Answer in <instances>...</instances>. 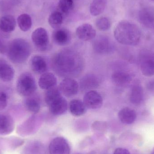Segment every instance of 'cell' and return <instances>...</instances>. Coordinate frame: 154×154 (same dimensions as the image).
I'll use <instances>...</instances> for the list:
<instances>
[{"label": "cell", "mask_w": 154, "mask_h": 154, "mask_svg": "<svg viewBox=\"0 0 154 154\" xmlns=\"http://www.w3.org/2000/svg\"><path fill=\"white\" fill-rule=\"evenodd\" d=\"M25 106L26 109L31 113L37 114L41 108L40 99L37 96H32L28 97L25 100Z\"/></svg>", "instance_id": "7402d4cb"}, {"label": "cell", "mask_w": 154, "mask_h": 154, "mask_svg": "<svg viewBox=\"0 0 154 154\" xmlns=\"http://www.w3.org/2000/svg\"><path fill=\"white\" fill-rule=\"evenodd\" d=\"M100 83V78L93 74L85 75L81 79L80 88L82 91L93 90L99 86Z\"/></svg>", "instance_id": "30bf717a"}, {"label": "cell", "mask_w": 154, "mask_h": 154, "mask_svg": "<svg viewBox=\"0 0 154 154\" xmlns=\"http://www.w3.org/2000/svg\"><path fill=\"white\" fill-rule=\"evenodd\" d=\"M31 51V47L27 41L22 38H16L10 42L6 53L11 62L14 64H20L28 60Z\"/></svg>", "instance_id": "3957f363"}, {"label": "cell", "mask_w": 154, "mask_h": 154, "mask_svg": "<svg viewBox=\"0 0 154 154\" xmlns=\"http://www.w3.org/2000/svg\"><path fill=\"white\" fill-rule=\"evenodd\" d=\"M76 34L79 39L88 41L96 38V31L92 25L89 23H84L77 28Z\"/></svg>", "instance_id": "7c38bea8"}, {"label": "cell", "mask_w": 154, "mask_h": 154, "mask_svg": "<svg viewBox=\"0 0 154 154\" xmlns=\"http://www.w3.org/2000/svg\"><path fill=\"white\" fill-rule=\"evenodd\" d=\"M32 40L36 48L38 51H45L48 49L49 37L47 30L43 28H38L32 34Z\"/></svg>", "instance_id": "5b68a950"}, {"label": "cell", "mask_w": 154, "mask_h": 154, "mask_svg": "<svg viewBox=\"0 0 154 154\" xmlns=\"http://www.w3.org/2000/svg\"><path fill=\"white\" fill-rule=\"evenodd\" d=\"M106 0H92L90 6L91 14L97 16L101 14L106 8Z\"/></svg>", "instance_id": "d4e9b609"}, {"label": "cell", "mask_w": 154, "mask_h": 154, "mask_svg": "<svg viewBox=\"0 0 154 154\" xmlns=\"http://www.w3.org/2000/svg\"><path fill=\"white\" fill-rule=\"evenodd\" d=\"M14 76L13 68L5 60L0 58V79L8 82L12 80Z\"/></svg>", "instance_id": "2e32d148"}, {"label": "cell", "mask_w": 154, "mask_h": 154, "mask_svg": "<svg viewBox=\"0 0 154 154\" xmlns=\"http://www.w3.org/2000/svg\"><path fill=\"white\" fill-rule=\"evenodd\" d=\"M50 112L53 116L63 115L67 110L68 103L66 100L61 96L55 100L48 106Z\"/></svg>", "instance_id": "4fadbf2b"}, {"label": "cell", "mask_w": 154, "mask_h": 154, "mask_svg": "<svg viewBox=\"0 0 154 154\" xmlns=\"http://www.w3.org/2000/svg\"><path fill=\"white\" fill-rule=\"evenodd\" d=\"M118 117L121 123L125 125H131L135 121L137 115L134 109L126 107L119 111Z\"/></svg>", "instance_id": "ffe728a7"}, {"label": "cell", "mask_w": 154, "mask_h": 154, "mask_svg": "<svg viewBox=\"0 0 154 154\" xmlns=\"http://www.w3.org/2000/svg\"><path fill=\"white\" fill-rule=\"evenodd\" d=\"M7 48H6L3 42L0 40V53L1 54H5L6 52Z\"/></svg>", "instance_id": "e575fe53"}, {"label": "cell", "mask_w": 154, "mask_h": 154, "mask_svg": "<svg viewBox=\"0 0 154 154\" xmlns=\"http://www.w3.org/2000/svg\"><path fill=\"white\" fill-rule=\"evenodd\" d=\"M96 25L100 30L106 31L110 29L111 23L106 17H100L96 20Z\"/></svg>", "instance_id": "4dcf8cb0"}, {"label": "cell", "mask_w": 154, "mask_h": 154, "mask_svg": "<svg viewBox=\"0 0 154 154\" xmlns=\"http://www.w3.org/2000/svg\"><path fill=\"white\" fill-rule=\"evenodd\" d=\"M52 38L54 42L59 46H65L71 40V34L68 30L65 28H58L53 31Z\"/></svg>", "instance_id": "5bb4252c"}, {"label": "cell", "mask_w": 154, "mask_h": 154, "mask_svg": "<svg viewBox=\"0 0 154 154\" xmlns=\"http://www.w3.org/2000/svg\"><path fill=\"white\" fill-rule=\"evenodd\" d=\"M58 6L60 12L67 14L74 7V0H60Z\"/></svg>", "instance_id": "f546056e"}, {"label": "cell", "mask_w": 154, "mask_h": 154, "mask_svg": "<svg viewBox=\"0 0 154 154\" xmlns=\"http://www.w3.org/2000/svg\"><path fill=\"white\" fill-rule=\"evenodd\" d=\"M107 126L106 122L96 121L92 124V128L94 130L102 131L106 129Z\"/></svg>", "instance_id": "1f68e13d"}, {"label": "cell", "mask_w": 154, "mask_h": 154, "mask_svg": "<svg viewBox=\"0 0 154 154\" xmlns=\"http://www.w3.org/2000/svg\"><path fill=\"white\" fill-rule=\"evenodd\" d=\"M17 22L19 28L23 32L28 31L32 26L31 17L27 14H22L19 15Z\"/></svg>", "instance_id": "484cf974"}, {"label": "cell", "mask_w": 154, "mask_h": 154, "mask_svg": "<svg viewBox=\"0 0 154 154\" xmlns=\"http://www.w3.org/2000/svg\"><path fill=\"white\" fill-rule=\"evenodd\" d=\"M111 79L113 83L118 86L127 85L131 80V77L128 73L121 71H117L113 73Z\"/></svg>", "instance_id": "603a6c76"}, {"label": "cell", "mask_w": 154, "mask_h": 154, "mask_svg": "<svg viewBox=\"0 0 154 154\" xmlns=\"http://www.w3.org/2000/svg\"><path fill=\"white\" fill-rule=\"evenodd\" d=\"M30 66L32 70L38 74L46 73L48 69V65L46 60L41 56H35L30 60Z\"/></svg>", "instance_id": "e0dca14e"}, {"label": "cell", "mask_w": 154, "mask_h": 154, "mask_svg": "<svg viewBox=\"0 0 154 154\" xmlns=\"http://www.w3.org/2000/svg\"><path fill=\"white\" fill-rule=\"evenodd\" d=\"M92 48L96 53L105 55L110 53L113 50V45L108 37L99 36L94 38Z\"/></svg>", "instance_id": "52a82bcc"}, {"label": "cell", "mask_w": 154, "mask_h": 154, "mask_svg": "<svg viewBox=\"0 0 154 154\" xmlns=\"http://www.w3.org/2000/svg\"><path fill=\"white\" fill-rule=\"evenodd\" d=\"M69 111L75 116H81L84 115L87 111V108L83 101L78 99L71 100L69 105Z\"/></svg>", "instance_id": "44dd1931"}, {"label": "cell", "mask_w": 154, "mask_h": 154, "mask_svg": "<svg viewBox=\"0 0 154 154\" xmlns=\"http://www.w3.org/2000/svg\"><path fill=\"white\" fill-rule=\"evenodd\" d=\"M143 97V88L139 85L134 86L131 90L130 95V100L131 103L135 106L141 104Z\"/></svg>", "instance_id": "cb8c5ba5"}, {"label": "cell", "mask_w": 154, "mask_h": 154, "mask_svg": "<svg viewBox=\"0 0 154 154\" xmlns=\"http://www.w3.org/2000/svg\"><path fill=\"white\" fill-rule=\"evenodd\" d=\"M151 1H153V2H154V0H151Z\"/></svg>", "instance_id": "d590c367"}, {"label": "cell", "mask_w": 154, "mask_h": 154, "mask_svg": "<svg viewBox=\"0 0 154 154\" xmlns=\"http://www.w3.org/2000/svg\"><path fill=\"white\" fill-rule=\"evenodd\" d=\"M7 97L4 92L0 91V110H2L7 106Z\"/></svg>", "instance_id": "d6a6232c"}, {"label": "cell", "mask_w": 154, "mask_h": 154, "mask_svg": "<svg viewBox=\"0 0 154 154\" xmlns=\"http://www.w3.org/2000/svg\"><path fill=\"white\" fill-rule=\"evenodd\" d=\"M14 120L11 116L4 115L0 116V135H8L14 129Z\"/></svg>", "instance_id": "9a60e30c"}, {"label": "cell", "mask_w": 154, "mask_h": 154, "mask_svg": "<svg viewBox=\"0 0 154 154\" xmlns=\"http://www.w3.org/2000/svg\"><path fill=\"white\" fill-rule=\"evenodd\" d=\"M61 93L59 88L55 87L47 90L45 94L44 99L48 106L53 101L61 97Z\"/></svg>", "instance_id": "83f0119b"}, {"label": "cell", "mask_w": 154, "mask_h": 154, "mask_svg": "<svg viewBox=\"0 0 154 154\" xmlns=\"http://www.w3.org/2000/svg\"><path fill=\"white\" fill-rule=\"evenodd\" d=\"M113 154H130V153L127 149L119 147L115 150Z\"/></svg>", "instance_id": "836d02e7"}, {"label": "cell", "mask_w": 154, "mask_h": 154, "mask_svg": "<svg viewBox=\"0 0 154 154\" xmlns=\"http://www.w3.org/2000/svg\"><path fill=\"white\" fill-rule=\"evenodd\" d=\"M114 36L120 44L135 46L140 42L141 31L134 23L128 21H122L116 26L114 30Z\"/></svg>", "instance_id": "7a4b0ae2"}, {"label": "cell", "mask_w": 154, "mask_h": 154, "mask_svg": "<svg viewBox=\"0 0 154 154\" xmlns=\"http://www.w3.org/2000/svg\"><path fill=\"white\" fill-rule=\"evenodd\" d=\"M83 102L87 108L96 109L100 108L103 104L101 95L95 90L89 91L85 93Z\"/></svg>", "instance_id": "ba28073f"}, {"label": "cell", "mask_w": 154, "mask_h": 154, "mask_svg": "<svg viewBox=\"0 0 154 154\" xmlns=\"http://www.w3.org/2000/svg\"><path fill=\"white\" fill-rule=\"evenodd\" d=\"M16 26V20L12 15H4L0 18V30L3 32H12L14 30Z\"/></svg>", "instance_id": "d6986e66"}, {"label": "cell", "mask_w": 154, "mask_h": 154, "mask_svg": "<svg viewBox=\"0 0 154 154\" xmlns=\"http://www.w3.org/2000/svg\"><path fill=\"white\" fill-rule=\"evenodd\" d=\"M63 15L60 11L53 12L48 18V23L51 28L56 29L60 28L63 23Z\"/></svg>", "instance_id": "4316f807"}, {"label": "cell", "mask_w": 154, "mask_h": 154, "mask_svg": "<svg viewBox=\"0 0 154 154\" xmlns=\"http://www.w3.org/2000/svg\"><path fill=\"white\" fill-rule=\"evenodd\" d=\"M57 80L56 76L51 73H44L40 77L38 85L43 90H48L56 87Z\"/></svg>", "instance_id": "ac0fdd59"}, {"label": "cell", "mask_w": 154, "mask_h": 154, "mask_svg": "<svg viewBox=\"0 0 154 154\" xmlns=\"http://www.w3.org/2000/svg\"><path fill=\"white\" fill-rule=\"evenodd\" d=\"M49 152L50 154H70V146L66 138L58 137L51 142Z\"/></svg>", "instance_id": "8992f818"}, {"label": "cell", "mask_w": 154, "mask_h": 154, "mask_svg": "<svg viewBox=\"0 0 154 154\" xmlns=\"http://www.w3.org/2000/svg\"><path fill=\"white\" fill-rule=\"evenodd\" d=\"M52 67L60 76L73 78L83 70L84 61L82 56L71 49H65L56 54L52 60Z\"/></svg>", "instance_id": "6da1fadb"}, {"label": "cell", "mask_w": 154, "mask_h": 154, "mask_svg": "<svg viewBox=\"0 0 154 154\" xmlns=\"http://www.w3.org/2000/svg\"><path fill=\"white\" fill-rule=\"evenodd\" d=\"M60 90L61 94L68 97L76 95L79 89V84L73 78H65L60 84Z\"/></svg>", "instance_id": "9c48e42d"}, {"label": "cell", "mask_w": 154, "mask_h": 154, "mask_svg": "<svg viewBox=\"0 0 154 154\" xmlns=\"http://www.w3.org/2000/svg\"><path fill=\"white\" fill-rule=\"evenodd\" d=\"M141 70L145 76H152L154 75V61L149 60H145L141 64Z\"/></svg>", "instance_id": "f1b7e54d"}, {"label": "cell", "mask_w": 154, "mask_h": 154, "mask_svg": "<svg viewBox=\"0 0 154 154\" xmlns=\"http://www.w3.org/2000/svg\"><path fill=\"white\" fill-rule=\"evenodd\" d=\"M138 18L140 22L148 29L154 31V8L146 7L139 11Z\"/></svg>", "instance_id": "8fae6325"}, {"label": "cell", "mask_w": 154, "mask_h": 154, "mask_svg": "<svg viewBox=\"0 0 154 154\" xmlns=\"http://www.w3.org/2000/svg\"><path fill=\"white\" fill-rule=\"evenodd\" d=\"M16 89L19 94L23 97L33 95L37 89L35 78L29 72L23 73L17 79Z\"/></svg>", "instance_id": "277c9868"}]
</instances>
